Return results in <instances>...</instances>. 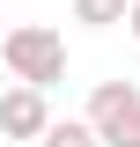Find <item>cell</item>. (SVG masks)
Instances as JSON below:
<instances>
[{"label":"cell","instance_id":"1","mask_svg":"<svg viewBox=\"0 0 140 147\" xmlns=\"http://www.w3.org/2000/svg\"><path fill=\"white\" fill-rule=\"evenodd\" d=\"M96 125L111 147H140V96L133 88H96Z\"/></svg>","mask_w":140,"mask_h":147},{"label":"cell","instance_id":"2","mask_svg":"<svg viewBox=\"0 0 140 147\" xmlns=\"http://www.w3.org/2000/svg\"><path fill=\"white\" fill-rule=\"evenodd\" d=\"M7 59H15L30 81H52V74H59V37L52 30H15V37H7Z\"/></svg>","mask_w":140,"mask_h":147},{"label":"cell","instance_id":"3","mask_svg":"<svg viewBox=\"0 0 140 147\" xmlns=\"http://www.w3.org/2000/svg\"><path fill=\"white\" fill-rule=\"evenodd\" d=\"M0 132H44V103H37V88H15L7 103H0Z\"/></svg>","mask_w":140,"mask_h":147},{"label":"cell","instance_id":"4","mask_svg":"<svg viewBox=\"0 0 140 147\" xmlns=\"http://www.w3.org/2000/svg\"><path fill=\"white\" fill-rule=\"evenodd\" d=\"M44 147H96V132H88V125H74V118H67V125H52V140H44Z\"/></svg>","mask_w":140,"mask_h":147},{"label":"cell","instance_id":"5","mask_svg":"<svg viewBox=\"0 0 140 147\" xmlns=\"http://www.w3.org/2000/svg\"><path fill=\"white\" fill-rule=\"evenodd\" d=\"M118 7H125V0H81V15H88V22H111Z\"/></svg>","mask_w":140,"mask_h":147},{"label":"cell","instance_id":"6","mask_svg":"<svg viewBox=\"0 0 140 147\" xmlns=\"http://www.w3.org/2000/svg\"><path fill=\"white\" fill-rule=\"evenodd\" d=\"M133 30H140V7H133Z\"/></svg>","mask_w":140,"mask_h":147}]
</instances>
